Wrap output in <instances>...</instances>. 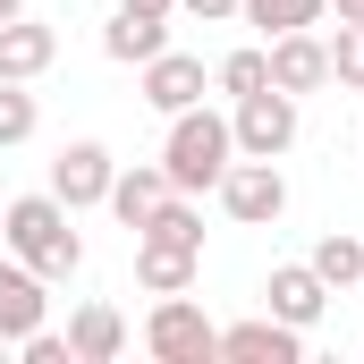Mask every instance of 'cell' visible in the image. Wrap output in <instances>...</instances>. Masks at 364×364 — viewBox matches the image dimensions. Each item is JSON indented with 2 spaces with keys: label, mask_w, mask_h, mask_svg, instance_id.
Instances as JSON below:
<instances>
[{
  "label": "cell",
  "mask_w": 364,
  "mask_h": 364,
  "mask_svg": "<svg viewBox=\"0 0 364 364\" xmlns=\"http://www.w3.org/2000/svg\"><path fill=\"white\" fill-rule=\"evenodd\" d=\"M186 17H203V26H220V17H237V0H178Z\"/></svg>",
  "instance_id": "cb8c5ba5"
},
{
  "label": "cell",
  "mask_w": 364,
  "mask_h": 364,
  "mask_svg": "<svg viewBox=\"0 0 364 364\" xmlns=\"http://www.w3.org/2000/svg\"><path fill=\"white\" fill-rule=\"evenodd\" d=\"M161 195H170L161 161H136V170H119V178H110V212H119L127 229H144V220L161 212Z\"/></svg>",
  "instance_id": "2e32d148"
},
{
  "label": "cell",
  "mask_w": 364,
  "mask_h": 364,
  "mask_svg": "<svg viewBox=\"0 0 364 364\" xmlns=\"http://www.w3.org/2000/svg\"><path fill=\"white\" fill-rule=\"evenodd\" d=\"M305 263L322 272V288H331V296H348V288L364 279V237H348V229H331V237H322V246H314Z\"/></svg>",
  "instance_id": "e0dca14e"
},
{
  "label": "cell",
  "mask_w": 364,
  "mask_h": 364,
  "mask_svg": "<svg viewBox=\"0 0 364 364\" xmlns=\"http://www.w3.org/2000/svg\"><path fill=\"white\" fill-rule=\"evenodd\" d=\"M263 296H272L279 322H296V331H314V322H322V305H331V288H322L314 263H279V272L263 279Z\"/></svg>",
  "instance_id": "30bf717a"
},
{
  "label": "cell",
  "mask_w": 364,
  "mask_h": 364,
  "mask_svg": "<svg viewBox=\"0 0 364 364\" xmlns=\"http://www.w3.org/2000/svg\"><path fill=\"white\" fill-rule=\"evenodd\" d=\"M339 9V26H364V0H331Z\"/></svg>",
  "instance_id": "484cf974"
},
{
  "label": "cell",
  "mask_w": 364,
  "mask_h": 364,
  "mask_svg": "<svg viewBox=\"0 0 364 364\" xmlns=\"http://www.w3.org/2000/svg\"><path fill=\"white\" fill-rule=\"evenodd\" d=\"M43 288H51V279H43V272H26L17 255L0 263V339H9V348H17L26 331H43V305H51Z\"/></svg>",
  "instance_id": "9c48e42d"
},
{
  "label": "cell",
  "mask_w": 364,
  "mask_h": 364,
  "mask_svg": "<svg viewBox=\"0 0 364 364\" xmlns=\"http://www.w3.org/2000/svg\"><path fill=\"white\" fill-rule=\"evenodd\" d=\"M153 51H170V17H136V9H119V17L102 26V60H119V68H144Z\"/></svg>",
  "instance_id": "9a60e30c"
},
{
  "label": "cell",
  "mask_w": 364,
  "mask_h": 364,
  "mask_svg": "<svg viewBox=\"0 0 364 364\" xmlns=\"http://www.w3.org/2000/svg\"><path fill=\"white\" fill-rule=\"evenodd\" d=\"M119 348H127L119 305H102V296H93V305H77V314H68V356H77V364H110Z\"/></svg>",
  "instance_id": "4fadbf2b"
},
{
  "label": "cell",
  "mask_w": 364,
  "mask_h": 364,
  "mask_svg": "<svg viewBox=\"0 0 364 364\" xmlns=\"http://www.w3.org/2000/svg\"><path fill=\"white\" fill-rule=\"evenodd\" d=\"M110 178H119V161H110V144H60V161H51V195L68 203V212H93V203H110Z\"/></svg>",
  "instance_id": "8992f818"
},
{
  "label": "cell",
  "mask_w": 364,
  "mask_h": 364,
  "mask_svg": "<svg viewBox=\"0 0 364 364\" xmlns=\"http://www.w3.org/2000/svg\"><path fill=\"white\" fill-rule=\"evenodd\" d=\"M144 348H153V364H212L220 356V331H212V314L178 288V296H161L144 314Z\"/></svg>",
  "instance_id": "3957f363"
},
{
  "label": "cell",
  "mask_w": 364,
  "mask_h": 364,
  "mask_svg": "<svg viewBox=\"0 0 364 364\" xmlns=\"http://www.w3.org/2000/svg\"><path fill=\"white\" fill-rule=\"evenodd\" d=\"M136 237H170V246H195V255H203V212H195L178 186H170V195H161V212H153Z\"/></svg>",
  "instance_id": "ffe728a7"
},
{
  "label": "cell",
  "mask_w": 364,
  "mask_h": 364,
  "mask_svg": "<svg viewBox=\"0 0 364 364\" xmlns=\"http://www.w3.org/2000/svg\"><path fill=\"white\" fill-rule=\"evenodd\" d=\"M77 212L43 186V195H17V203H0V246L26 263V272H43V279H77L85 272V237L68 229Z\"/></svg>",
  "instance_id": "6da1fadb"
},
{
  "label": "cell",
  "mask_w": 364,
  "mask_h": 364,
  "mask_svg": "<svg viewBox=\"0 0 364 364\" xmlns=\"http://www.w3.org/2000/svg\"><path fill=\"white\" fill-rule=\"evenodd\" d=\"M220 356L229 364H296L305 356V331L279 322V314H255V322H229L220 331Z\"/></svg>",
  "instance_id": "ba28073f"
},
{
  "label": "cell",
  "mask_w": 364,
  "mask_h": 364,
  "mask_svg": "<svg viewBox=\"0 0 364 364\" xmlns=\"http://www.w3.org/2000/svg\"><path fill=\"white\" fill-rule=\"evenodd\" d=\"M212 85L229 93V102H246V93H263V85H272V51H263V43H246V51H229V60L212 68Z\"/></svg>",
  "instance_id": "d6986e66"
},
{
  "label": "cell",
  "mask_w": 364,
  "mask_h": 364,
  "mask_svg": "<svg viewBox=\"0 0 364 364\" xmlns=\"http://www.w3.org/2000/svg\"><path fill=\"white\" fill-rule=\"evenodd\" d=\"M17 348H26V364H77V356H68V339H60V331H26Z\"/></svg>",
  "instance_id": "603a6c76"
},
{
  "label": "cell",
  "mask_w": 364,
  "mask_h": 364,
  "mask_svg": "<svg viewBox=\"0 0 364 364\" xmlns=\"http://www.w3.org/2000/svg\"><path fill=\"white\" fill-rule=\"evenodd\" d=\"M203 85H212V77H203V60H186V51H153V60H144V102H153V110H195Z\"/></svg>",
  "instance_id": "7c38bea8"
},
{
  "label": "cell",
  "mask_w": 364,
  "mask_h": 364,
  "mask_svg": "<svg viewBox=\"0 0 364 364\" xmlns=\"http://www.w3.org/2000/svg\"><path fill=\"white\" fill-rule=\"evenodd\" d=\"M195 272H203V255H195V246H170V237H136V279H144L153 296H178V288H195Z\"/></svg>",
  "instance_id": "5bb4252c"
},
{
  "label": "cell",
  "mask_w": 364,
  "mask_h": 364,
  "mask_svg": "<svg viewBox=\"0 0 364 364\" xmlns=\"http://www.w3.org/2000/svg\"><path fill=\"white\" fill-rule=\"evenodd\" d=\"M34 119H43V110H34V93L0 77V153H9V144H26V136H34Z\"/></svg>",
  "instance_id": "44dd1931"
},
{
  "label": "cell",
  "mask_w": 364,
  "mask_h": 364,
  "mask_svg": "<svg viewBox=\"0 0 364 364\" xmlns=\"http://www.w3.org/2000/svg\"><path fill=\"white\" fill-rule=\"evenodd\" d=\"M237 17L263 26V34H296V26H322L331 0H237Z\"/></svg>",
  "instance_id": "ac0fdd59"
},
{
  "label": "cell",
  "mask_w": 364,
  "mask_h": 364,
  "mask_svg": "<svg viewBox=\"0 0 364 364\" xmlns=\"http://www.w3.org/2000/svg\"><path fill=\"white\" fill-rule=\"evenodd\" d=\"M237 161V136H229V119L220 110H170V144H161V178L178 186V195H203V186H220V170Z\"/></svg>",
  "instance_id": "7a4b0ae2"
},
{
  "label": "cell",
  "mask_w": 364,
  "mask_h": 364,
  "mask_svg": "<svg viewBox=\"0 0 364 364\" xmlns=\"http://www.w3.org/2000/svg\"><path fill=\"white\" fill-rule=\"evenodd\" d=\"M331 77L348 93H364V26H339V34H331Z\"/></svg>",
  "instance_id": "7402d4cb"
},
{
  "label": "cell",
  "mask_w": 364,
  "mask_h": 364,
  "mask_svg": "<svg viewBox=\"0 0 364 364\" xmlns=\"http://www.w3.org/2000/svg\"><path fill=\"white\" fill-rule=\"evenodd\" d=\"M263 51H272V85H279V93H296V102H305V93H322V85H331V43H322L314 26L272 34Z\"/></svg>",
  "instance_id": "52a82bcc"
},
{
  "label": "cell",
  "mask_w": 364,
  "mask_h": 364,
  "mask_svg": "<svg viewBox=\"0 0 364 364\" xmlns=\"http://www.w3.org/2000/svg\"><path fill=\"white\" fill-rule=\"evenodd\" d=\"M220 212L237 220V229H272L279 212H288V178H279V161H255V153H237L229 170H220Z\"/></svg>",
  "instance_id": "277c9868"
},
{
  "label": "cell",
  "mask_w": 364,
  "mask_h": 364,
  "mask_svg": "<svg viewBox=\"0 0 364 364\" xmlns=\"http://www.w3.org/2000/svg\"><path fill=\"white\" fill-rule=\"evenodd\" d=\"M51 60H60V34H51V26H34V17H9V26H0V77H9V85H34Z\"/></svg>",
  "instance_id": "8fae6325"
},
{
  "label": "cell",
  "mask_w": 364,
  "mask_h": 364,
  "mask_svg": "<svg viewBox=\"0 0 364 364\" xmlns=\"http://www.w3.org/2000/svg\"><path fill=\"white\" fill-rule=\"evenodd\" d=\"M9 17H26V0H0V26H9Z\"/></svg>",
  "instance_id": "4316f807"
},
{
  "label": "cell",
  "mask_w": 364,
  "mask_h": 364,
  "mask_svg": "<svg viewBox=\"0 0 364 364\" xmlns=\"http://www.w3.org/2000/svg\"><path fill=\"white\" fill-rule=\"evenodd\" d=\"M229 136H237V153H255V161H279V153L296 144V93H279V85L246 93V102L229 110Z\"/></svg>",
  "instance_id": "5b68a950"
},
{
  "label": "cell",
  "mask_w": 364,
  "mask_h": 364,
  "mask_svg": "<svg viewBox=\"0 0 364 364\" xmlns=\"http://www.w3.org/2000/svg\"><path fill=\"white\" fill-rule=\"evenodd\" d=\"M0 348H9V339H0Z\"/></svg>",
  "instance_id": "83f0119b"
},
{
  "label": "cell",
  "mask_w": 364,
  "mask_h": 364,
  "mask_svg": "<svg viewBox=\"0 0 364 364\" xmlns=\"http://www.w3.org/2000/svg\"><path fill=\"white\" fill-rule=\"evenodd\" d=\"M119 9H136V17H170L178 0H119Z\"/></svg>",
  "instance_id": "d4e9b609"
}]
</instances>
